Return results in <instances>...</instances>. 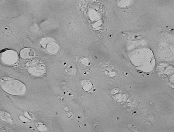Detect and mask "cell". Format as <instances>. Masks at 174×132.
<instances>
[{
	"mask_svg": "<svg viewBox=\"0 0 174 132\" xmlns=\"http://www.w3.org/2000/svg\"><path fill=\"white\" fill-rule=\"evenodd\" d=\"M1 86L5 92L14 96H21L26 90V86L22 82L8 77L2 78Z\"/></svg>",
	"mask_w": 174,
	"mask_h": 132,
	"instance_id": "6da1fadb",
	"label": "cell"
},
{
	"mask_svg": "<svg viewBox=\"0 0 174 132\" xmlns=\"http://www.w3.org/2000/svg\"><path fill=\"white\" fill-rule=\"evenodd\" d=\"M1 59L4 64L12 65L18 62L19 56L17 52L12 50H8L2 53Z\"/></svg>",
	"mask_w": 174,
	"mask_h": 132,
	"instance_id": "7a4b0ae2",
	"label": "cell"
},
{
	"mask_svg": "<svg viewBox=\"0 0 174 132\" xmlns=\"http://www.w3.org/2000/svg\"><path fill=\"white\" fill-rule=\"evenodd\" d=\"M55 41V40H54ZM54 41H51L46 45L45 48L49 54H55L57 53L59 49L58 44Z\"/></svg>",
	"mask_w": 174,
	"mask_h": 132,
	"instance_id": "3957f363",
	"label": "cell"
},
{
	"mask_svg": "<svg viewBox=\"0 0 174 132\" xmlns=\"http://www.w3.org/2000/svg\"><path fill=\"white\" fill-rule=\"evenodd\" d=\"M20 56L24 59L32 58L34 56V52L32 49L29 48H25L21 50Z\"/></svg>",
	"mask_w": 174,
	"mask_h": 132,
	"instance_id": "277c9868",
	"label": "cell"
},
{
	"mask_svg": "<svg viewBox=\"0 0 174 132\" xmlns=\"http://www.w3.org/2000/svg\"><path fill=\"white\" fill-rule=\"evenodd\" d=\"M1 120L9 123H12L13 122L11 115L5 111H1Z\"/></svg>",
	"mask_w": 174,
	"mask_h": 132,
	"instance_id": "5b68a950",
	"label": "cell"
},
{
	"mask_svg": "<svg viewBox=\"0 0 174 132\" xmlns=\"http://www.w3.org/2000/svg\"><path fill=\"white\" fill-rule=\"evenodd\" d=\"M83 89L85 91H89L93 87V84L88 80H83L81 81Z\"/></svg>",
	"mask_w": 174,
	"mask_h": 132,
	"instance_id": "8992f818",
	"label": "cell"
},
{
	"mask_svg": "<svg viewBox=\"0 0 174 132\" xmlns=\"http://www.w3.org/2000/svg\"><path fill=\"white\" fill-rule=\"evenodd\" d=\"M54 41V39L52 38L51 37H44L41 39V41H40V44L41 45V46L43 47L44 48H45L46 45L49 42L51 41Z\"/></svg>",
	"mask_w": 174,
	"mask_h": 132,
	"instance_id": "52a82bcc",
	"label": "cell"
},
{
	"mask_svg": "<svg viewBox=\"0 0 174 132\" xmlns=\"http://www.w3.org/2000/svg\"><path fill=\"white\" fill-rule=\"evenodd\" d=\"M36 127L37 129L39 131H46L47 130V127L42 122H39L37 123L36 124Z\"/></svg>",
	"mask_w": 174,
	"mask_h": 132,
	"instance_id": "ba28073f",
	"label": "cell"
},
{
	"mask_svg": "<svg viewBox=\"0 0 174 132\" xmlns=\"http://www.w3.org/2000/svg\"><path fill=\"white\" fill-rule=\"evenodd\" d=\"M24 115L26 117H27L28 119H33L34 118V116L32 114V113L29 111H25V112L24 113Z\"/></svg>",
	"mask_w": 174,
	"mask_h": 132,
	"instance_id": "9c48e42d",
	"label": "cell"
},
{
	"mask_svg": "<svg viewBox=\"0 0 174 132\" xmlns=\"http://www.w3.org/2000/svg\"><path fill=\"white\" fill-rule=\"evenodd\" d=\"M19 119H20V120H21V121L23 122H30V121L28 119L25 118V117L23 116H21L19 117Z\"/></svg>",
	"mask_w": 174,
	"mask_h": 132,
	"instance_id": "30bf717a",
	"label": "cell"
},
{
	"mask_svg": "<svg viewBox=\"0 0 174 132\" xmlns=\"http://www.w3.org/2000/svg\"><path fill=\"white\" fill-rule=\"evenodd\" d=\"M68 74H71V73H72V75L75 74V71H76L75 69L73 68V67H71V68L69 69H68Z\"/></svg>",
	"mask_w": 174,
	"mask_h": 132,
	"instance_id": "8fae6325",
	"label": "cell"
}]
</instances>
